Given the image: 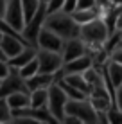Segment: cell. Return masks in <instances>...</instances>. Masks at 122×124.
<instances>
[{"label":"cell","instance_id":"1","mask_svg":"<svg viewBox=\"0 0 122 124\" xmlns=\"http://www.w3.org/2000/svg\"><path fill=\"white\" fill-rule=\"evenodd\" d=\"M43 27L50 29L52 32H56L59 38L68 40V38L77 36L79 32V25L72 20V16L65 11H56V13H49L45 16Z\"/></svg>","mask_w":122,"mask_h":124},{"label":"cell","instance_id":"2","mask_svg":"<svg viewBox=\"0 0 122 124\" xmlns=\"http://www.w3.org/2000/svg\"><path fill=\"white\" fill-rule=\"evenodd\" d=\"M110 29L104 18H93L92 22L79 25V32L77 36L85 41V45H106L108 38H110Z\"/></svg>","mask_w":122,"mask_h":124},{"label":"cell","instance_id":"3","mask_svg":"<svg viewBox=\"0 0 122 124\" xmlns=\"http://www.w3.org/2000/svg\"><path fill=\"white\" fill-rule=\"evenodd\" d=\"M49 92V97H47V112L54 117V121L56 122H61V119L65 117V104L66 101H68V97H66L65 90L61 88V85L57 83V81H54L52 85L47 88Z\"/></svg>","mask_w":122,"mask_h":124},{"label":"cell","instance_id":"4","mask_svg":"<svg viewBox=\"0 0 122 124\" xmlns=\"http://www.w3.org/2000/svg\"><path fill=\"white\" fill-rule=\"evenodd\" d=\"M65 115H75L83 124H97L99 122L97 112L88 102V97L86 99H68L65 104Z\"/></svg>","mask_w":122,"mask_h":124},{"label":"cell","instance_id":"5","mask_svg":"<svg viewBox=\"0 0 122 124\" xmlns=\"http://www.w3.org/2000/svg\"><path fill=\"white\" fill-rule=\"evenodd\" d=\"M36 61H38V72L43 74H57L63 68V58L59 52H52V50H36Z\"/></svg>","mask_w":122,"mask_h":124},{"label":"cell","instance_id":"6","mask_svg":"<svg viewBox=\"0 0 122 124\" xmlns=\"http://www.w3.org/2000/svg\"><path fill=\"white\" fill-rule=\"evenodd\" d=\"M45 16H47V7H45V4H40V7H38V11L34 13V16H32L29 22H25L23 29H22V36H23L25 43L36 47V36H38V32H40V29L43 27Z\"/></svg>","mask_w":122,"mask_h":124},{"label":"cell","instance_id":"7","mask_svg":"<svg viewBox=\"0 0 122 124\" xmlns=\"http://www.w3.org/2000/svg\"><path fill=\"white\" fill-rule=\"evenodd\" d=\"M4 22H6L14 32L22 34V29L25 25L23 20V11H22V4L20 0H7L6 2V11H4Z\"/></svg>","mask_w":122,"mask_h":124},{"label":"cell","instance_id":"8","mask_svg":"<svg viewBox=\"0 0 122 124\" xmlns=\"http://www.w3.org/2000/svg\"><path fill=\"white\" fill-rule=\"evenodd\" d=\"M63 38H59L56 32H52L47 27H41L40 32L36 36V49H43V50H52V52H61L63 47Z\"/></svg>","mask_w":122,"mask_h":124},{"label":"cell","instance_id":"9","mask_svg":"<svg viewBox=\"0 0 122 124\" xmlns=\"http://www.w3.org/2000/svg\"><path fill=\"white\" fill-rule=\"evenodd\" d=\"M86 52V47H85V41L81 40L79 36H74V38H68V40L63 41V47H61V58H63V63L65 61H70V59H75L79 56Z\"/></svg>","mask_w":122,"mask_h":124},{"label":"cell","instance_id":"10","mask_svg":"<svg viewBox=\"0 0 122 124\" xmlns=\"http://www.w3.org/2000/svg\"><path fill=\"white\" fill-rule=\"evenodd\" d=\"M25 45H29V43H25L22 38H18L16 34L0 32V49L4 50V54L7 56V59L13 58V56H16Z\"/></svg>","mask_w":122,"mask_h":124},{"label":"cell","instance_id":"11","mask_svg":"<svg viewBox=\"0 0 122 124\" xmlns=\"http://www.w3.org/2000/svg\"><path fill=\"white\" fill-rule=\"evenodd\" d=\"M93 67V58L90 54H83V56L75 58V59H70V61H65L63 63V68L61 72L63 74H83L86 68Z\"/></svg>","mask_w":122,"mask_h":124},{"label":"cell","instance_id":"12","mask_svg":"<svg viewBox=\"0 0 122 124\" xmlns=\"http://www.w3.org/2000/svg\"><path fill=\"white\" fill-rule=\"evenodd\" d=\"M16 90H27V86H25V81L18 76L16 68H11V74L0 81V97H6L7 93Z\"/></svg>","mask_w":122,"mask_h":124},{"label":"cell","instance_id":"13","mask_svg":"<svg viewBox=\"0 0 122 124\" xmlns=\"http://www.w3.org/2000/svg\"><path fill=\"white\" fill-rule=\"evenodd\" d=\"M56 79H57L56 74H43V72H36L32 78H27V79H23V81H25L27 90L31 92V90H36V88H49Z\"/></svg>","mask_w":122,"mask_h":124},{"label":"cell","instance_id":"14","mask_svg":"<svg viewBox=\"0 0 122 124\" xmlns=\"http://www.w3.org/2000/svg\"><path fill=\"white\" fill-rule=\"evenodd\" d=\"M36 50L38 49H36L34 45H25L23 49L16 54V56H13V58L7 59V65H9L11 68H16V70H18L22 65H25L27 61H31V59L36 56Z\"/></svg>","mask_w":122,"mask_h":124},{"label":"cell","instance_id":"15","mask_svg":"<svg viewBox=\"0 0 122 124\" xmlns=\"http://www.w3.org/2000/svg\"><path fill=\"white\" fill-rule=\"evenodd\" d=\"M88 102L97 113H106L113 106V99L108 93H90L88 95Z\"/></svg>","mask_w":122,"mask_h":124},{"label":"cell","instance_id":"16","mask_svg":"<svg viewBox=\"0 0 122 124\" xmlns=\"http://www.w3.org/2000/svg\"><path fill=\"white\" fill-rule=\"evenodd\" d=\"M4 99H6V102L9 104L11 110L27 108V106H29V90H16V92H11V93H7Z\"/></svg>","mask_w":122,"mask_h":124},{"label":"cell","instance_id":"17","mask_svg":"<svg viewBox=\"0 0 122 124\" xmlns=\"http://www.w3.org/2000/svg\"><path fill=\"white\" fill-rule=\"evenodd\" d=\"M106 79L113 86V90H115L117 86H120L122 85V65L120 63L111 61V59L106 63Z\"/></svg>","mask_w":122,"mask_h":124},{"label":"cell","instance_id":"18","mask_svg":"<svg viewBox=\"0 0 122 124\" xmlns=\"http://www.w3.org/2000/svg\"><path fill=\"white\" fill-rule=\"evenodd\" d=\"M59 79L63 81V83H66V85H70V86L77 88V90L85 92L86 95L90 93V86H88V83L85 81L83 74H61Z\"/></svg>","mask_w":122,"mask_h":124},{"label":"cell","instance_id":"19","mask_svg":"<svg viewBox=\"0 0 122 124\" xmlns=\"http://www.w3.org/2000/svg\"><path fill=\"white\" fill-rule=\"evenodd\" d=\"M70 16H72V20L77 25H83V23H88L92 22L93 18H97L99 16V11H97V6L95 7H90V9H75L70 13Z\"/></svg>","mask_w":122,"mask_h":124},{"label":"cell","instance_id":"20","mask_svg":"<svg viewBox=\"0 0 122 124\" xmlns=\"http://www.w3.org/2000/svg\"><path fill=\"white\" fill-rule=\"evenodd\" d=\"M49 92L47 88H36L29 92V108H45Z\"/></svg>","mask_w":122,"mask_h":124},{"label":"cell","instance_id":"21","mask_svg":"<svg viewBox=\"0 0 122 124\" xmlns=\"http://www.w3.org/2000/svg\"><path fill=\"white\" fill-rule=\"evenodd\" d=\"M20 4H22V11H23V20L29 22L34 16V13L38 11L41 2L40 0H20Z\"/></svg>","mask_w":122,"mask_h":124},{"label":"cell","instance_id":"22","mask_svg":"<svg viewBox=\"0 0 122 124\" xmlns=\"http://www.w3.org/2000/svg\"><path fill=\"white\" fill-rule=\"evenodd\" d=\"M16 72H18V76H20L22 79L32 78V76H34L36 72H38V61H36V56L32 58L31 61H27L25 65H22V67H20V68H18Z\"/></svg>","mask_w":122,"mask_h":124},{"label":"cell","instance_id":"23","mask_svg":"<svg viewBox=\"0 0 122 124\" xmlns=\"http://www.w3.org/2000/svg\"><path fill=\"white\" fill-rule=\"evenodd\" d=\"M9 122H13V112L6 99L0 97V124H9Z\"/></svg>","mask_w":122,"mask_h":124},{"label":"cell","instance_id":"24","mask_svg":"<svg viewBox=\"0 0 122 124\" xmlns=\"http://www.w3.org/2000/svg\"><path fill=\"white\" fill-rule=\"evenodd\" d=\"M106 121L113 122V124H122V112L117 110L115 106H111V108L106 112Z\"/></svg>","mask_w":122,"mask_h":124},{"label":"cell","instance_id":"25","mask_svg":"<svg viewBox=\"0 0 122 124\" xmlns=\"http://www.w3.org/2000/svg\"><path fill=\"white\" fill-rule=\"evenodd\" d=\"M113 106L122 112V85L113 90Z\"/></svg>","mask_w":122,"mask_h":124},{"label":"cell","instance_id":"26","mask_svg":"<svg viewBox=\"0 0 122 124\" xmlns=\"http://www.w3.org/2000/svg\"><path fill=\"white\" fill-rule=\"evenodd\" d=\"M63 2H65V0H49V2L45 4V7H47V15H49V13H56V11H61V7H63Z\"/></svg>","mask_w":122,"mask_h":124},{"label":"cell","instance_id":"27","mask_svg":"<svg viewBox=\"0 0 122 124\" xmlns=\"http://www.w3.org/2000/svg\"><path fill=\"white\" fill-rule=\"evenodd\" d=\"M113 31L119 32V34H122V7L117 11V15H115V20H113ZM111 34H113V32H111Z\"/></svg>","mask_w":122,"mask_h":124},{"label":"cell","instance_id":"28","mask_svg":"<svg viewBox=\"0 0 122 124\" xmlns=\"http://www.w3.org/2000/svg\"><path fill=\"white\" fill-rule=\"evenodd\" d=\"M110 59H111V61H117V63H120V65H122V43H120V47H113V49H111Z\"/></svg>","mask_w":122,"mask_h":124},{"label":"cell","instance_id":"29","mask_svg":"<svg viewBox=\"0 0 122 124\" xmlns=\"http://www.w3.org/2000/svg\"><path fill=\"white\" fill-rule=\"evenodd\" d=\"M97 6V0H77L75 9H90V7Z\"/></svg>","mask_w":122,"mask_h":124},{"label":"cell","instance_id":"30","mask_svg":"<svg viewBox=\"0 0 122 124\" xmlns=\"http://www.w3.org/2000/svg\"><path fill=\"white\" fill-rule=\"evenodd\" d=\"M9 74H11V67L7 65V61H2V59H0V81L6 79Z\"/></svg>","mask_w":122,"mask_h":124},{"label":"cell","instance_id":"31","mask_svg":"<svg viewBox=\"0 0 122 124\" xmlns=\"http://www.w3.org/2000/svg\"><path fill=\"white\" fill-rule=\"evenodd\" d=\"M75 6H77V0H65L61 11H65V13H68V15H70L72 11H75Z\"/></svg>","mask_w":122,"mask_h":124},{"label":"cell","instance_id":"32","mask_svg":"<svg viewBox=\"0 0 122 124\" xmlns=\"http://www.w3.org/2000/svg\"><path fill=\"white\" fill-rule=\"evenodd\" d=\"M6 2L7 0H0V18L4 16V11H6Z\"/></svg>","mask_w":122,"mask_h":124},{"label":"cell","instance_id":"33","mask_svg":"<svg viewBox=\"0 0 122 124\" xmlns=\"http://www.w3.org/2000/svg\"><path fill=\"white\" fill-rule=\"evenodd\" d=\"M113 7H122V0H108Z\"/></svg>","mask_w":122,"mask_h":124},{"label":"cell","instance_id":"34","mask_svg":"<svg viewBox=\"0 0 122 124\" xmlns=\"http://www.w3.org/2000/svg\"><path fill=\"white\" fill-rule=\"evenodd\" d=\"M0 59H2V61H7V56L4 54V50H2V49H0Z\"/></svg>","mask_w":122,"mask_h":124},{"label":"cell","instance_id":"35","mask_svg":"<svg viewBox=\"0 0 122 124\" xmlns=\"http://www.w3.org/2000/svg\"><path fill=\"white\" fill-rule=\"evenodd\" d=\"M40 2H41V4H47V2H49V0H40Z\"/></svg>","mask_w":122,"mask_h":124}]
</instances>
